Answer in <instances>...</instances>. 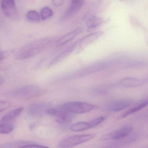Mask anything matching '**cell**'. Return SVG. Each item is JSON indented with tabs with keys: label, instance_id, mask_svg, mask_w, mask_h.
<instances>
[{
	"label": "cell",
	"instance_id": "4fadbf2b",
	"mask_svg": "<svg viewBox=\"0 0 148 148\" xmlns=\"http://www.w3.org/2000/svg\"><path fill=\"white\" fill-rule=\"evenodd\" d=\"M84 1V0H72L69 7L63 14L62 19H68L77 13L82 8Z\"/></svg>",
	"mask_w": 148,
	"mask_h": 148
},
{
	"label": "cell",
	"instance_id": "d6986e66",
	"mask_svg": "<svg viewBox=\"0 0 148 148\" xmlns=\"http://www.w3.org/2000/svg\"><path fill=\"white\" fill-rule=\"evenodd\" d=\"M147 106H148V100H146V101L142 102L140 104L136 105L135 107H134L130 109L127 111H126L123 115L122 117L123 118H125V117H127V116H129L130 115L132 114H134V113H136L138 111H140L141 110L143 109Z\"/></svg>",
	"mask_w": 148,
	"mask_h": 148
},
{
	"label": "cell",
	"instance_id": "5b68a950",
	"mask_svg": "<svg viewBox=\"0 0 148 148\" xmlns=\"http://www.w3.org/2000/svg\"><path fill=\"white\" fill-rule=\"evenodd\" d=\"M62 107L69 113L73 114H83L90 112L95 108V105L80 101L69 102Z\"/></svg>",
	"mask_w": 148,
	"mask_h": 148
},
{
	"label": "cell",
	"instance_id": "ac0fdd59",
	"mask_svg": "<svg viewBox=\"0 0 148 148\" xmlns=\"http://www.w3.org/2000/svg\"><path fill=\"white\" fill-rule=\"evenodd\" d=\"M102 23L101 18L95 16H91L87 20V28L90 29H95L101 25Z\"/></svg>",
	"mask_w": 148,
	"mask_h": 148
},
{
	"label": "cell",
	"instance_id": "277c9868",
	"mask_svg": "<svg viewBox=\"0 0 148 148\" xmlns=\"http://www.w3.org/2000/svg\"><path fill=\"white\" fill-rule=\"evenodd\" d=\"M94 134L78 135L73 136L62 140L59 143L60 147L67 148L73 147L77 145L85 143L95 137Z\"/></svg>",
	"mask_w": 148,
	"mask_h": 148
},
{
	"label": "cell",
	"instance_id": "30bf717a",
	"mask_svg": "<svg viewBox=\"0 0 148 148\" xmlns=\"http://www.w3.org/2000/svg\"><path fill=\"white\" fill-rule=\"evenodd\" d=\"M130 100H119L112 101L107 103L104 107L103 110L107 112H117L126 109L132 104Z\"/></svg>",
	"mask_w": 148,
	"mask_h": 148
},
{
	"label": "cell",
	"instance_id": "44dd1931",
	"mask_svg": "<svg viewBox=\"0 0 148 148\" xmlns=\"http://www.w3.org/2000/svg\"><path fill=\"white\" fill-rule=\"evenodd\" d=\"M27 19L32 22H38L40 20V14L36 10H30L29 11L26 15Z\"/></svg>",
	"mask_w": 148,
	"mask_h": 148
},
{
	"label": "cell",
	"instance_id": "484cf974",
	"mask_svg": "<svg viewBox=\"0 0 148 148\" xmlns=\"http://www.w3.org/2000/svg\"><path fill=\"white\" fill-rule=\"evenodd\" d=\"M5 57V55L3 52H0V61L3 60Z\"/></svg>",
	"mask_w": 148,
	"mask_h": 148
},
{
	"label": "cell",
	"instance_id": "ffe728a7",
	"mask_svg": "<svg viewBox=\"0 0 148 148\" xmlns=\"http://www.w3.org/2000/svg\"><path fill=\"white\" fill-rule=\"evenodd\" d=\"M14 129L13 124L8 122L0 123V134H7L12 132Z\"/></svg>",
	"mask_w": 148,
	"mask_h": 148
},
{
	"label": "cell",
	"instance_id": "9a60e30c",
	"mask_svg": "<svg viewBox=\"0 0 148 148\" xmlns=\"http://www.w3.org/2000/svg\"><path fill=\"white\" fill-rule=\"evenodd\" d=\"M121 85L127 88H136L144 84L143 80L136 77H126L120 81Z\"/></svg>",
	"mask_w": 148,
	"mask_h": 148
},
{
	"label": "cell",
	"instance_id": "7c38bea8",
	"mask_svg": "<svg viewBox=\"0 0 148 148\" xmlns=\"http://www.w3.org/2000/svg\"><path fill=\"white\" fill-rule=\"evenodd\" d=\"M51 104L47 103H36L29 106L27 109V113L32 116H37L41 115L47 112L50 108Z\"/></svg>",
	"mask_w": 148,
	"mask_h": 148
},
{
	"label": "cell",
	"instance_id": "603a6c76",
	"mask_svg": "<svg viewBox=\"0 0 148 148\" xmlns=\"http://www.w3.org/2000/svg\"><path fill=\"white\" fill-rule=\"evenodd\" d=\"M11 106V103L7 101H0V112L8 109Z\"/></svg>",
	"mask_w": 148,
	"mask_h": 148
},
{
	"label": "cell",
	"instance_id": "3957f363",
	"mask_svg": "<svg viewBox=\"0 0 148 148\" xmlns=\"http://www.w3.org/2000/svg\"><path fill=\"white\" fill-rule=\"evenodd\" d=\"M109 65L107 62H100L72 72L65 76L66 79H74L84 77L101 71Z\"/></svg>",
	"mask_w": 148,
	"mask_h": 148
},
{
	"label": "cell",
	"instance_id": "5bb4252c",
	"mask_svg": "<svg viewBox=\"0 0 148 148\" xmlns=\"http://www.w3.org/2000/svg\"><path fill=\"white\" fill-rule=\"evenodd\" d=\"M82 30L81 28H77L73 30V31L67 33L66 34L64 35L58 39L56 42V46L60 47L67 43L74 38H75L78 35L82 33Z\"/></svg>",
	"mask_w": 148,
	"mask_h": 148
},
{
	"label": "cell",
	"instance_id": "2e32d148",
	"mask_svg": "<svg viewBox=\"0 0 148 148\" xmlns=\"http://www.w3.org/2000/svg\"><path fill=\"white\" fill-rule=\"evenodd\" d=\"M23 110V107H19L11 110L3 116L1 122L9 123L16 119L22 113Z\"/></svg>",
	"mask_w": 148,
	"mask_h": 148
},
{
	"label": "cell",
	"instance_id": "4316f807",
	"mask_svg": "<svg viewBox=\"0 0 148 148\" xmlns=\"http://www.w3.org/2000/svg\"><path fill=\"white\" fill-rule=\"evenodd\" d=\"M143 82H144V83H148V76L147 78H146V79H144V80H143Z\"/></svg>",
	"mask_w": 148,
	"mask_h": 148
},
{
	"label": "cell",
	"instance_id": "9c48e42d",
	"mask_svg": "<svg viewBox=\"0 0 148 148\" xmlns=\"http://www.w3.org/2000/svg\"><path fill=\"white\" fill-rule=\"evenodd\" d=\"M103 34V31H97L85 36L75 43V50H77L78 52L82 51L87 46L98 40L102 36Z\"/></svg>",
	"mask_w": 148,
	"mask_h": 148
},
{
	"label": "cell",
	"instance_id": "6da1fadb",
	"mask_svg": "<svg viewBox=\"0 0 148 148\" xmlns=\"http://www.w3.org/2000/svg\"><path fill=\"white\" fill-rule=\"evenodd\" d=\"M53 41L51 37L42 38L32 42L23 47L15 54L16 59L25 60L33 58L44 51Z\"/></svg>",
	"mask_w": 148,
	"mask_h": 148
},
{
	"label": "cell",
	"instance_id": "8fae6325",
	"mask_svg": "<svg viewBox=\"0 0 148 148\" xmlns=\"http://www.w3.org/2000/svg\"><path fill=\"white\" fill-rule=\"evenodd\" d=\"M133 130V128L130 126L123 127L104 136L102 137V139L120 140L128 136Z\"/></svg>",
	"mask_w": 148,
	"mask_h": 148
},
{
	"label": "cell",
	"instance_id": "52a82bcc",
	"mask_svg": "<svg viewBox=\"0 0 148 148\" xmlns=\"http://www.w3.org/2000/svg\"><path fill=\"white\" fill-rule=\"evenodd\" d=\"M46 114L53 116L56 120L60 124H64L69 121L73 115L62 106L58 108H50L47 110Z\"/></svg>",
	"mask_w": 148,
	"mask_h": 148
},
{
	"label": "cell",
	"instance_id": "8992f818",
	"mask_svg": "<svg viewBox=\"0 0 148 148\" xmlns=\"http://www.w3.org/2000/svg\"><path fill=\"white\" fill-rule=\"evenodd\" d=\"M106 120V117L100 116L89 121L80 122L73 124L70 127V129L74 132H82L96 127L102 123Z\"/></svg>",
	"mask_w": 148,
	"mask_h": 148
},
{
	"label": "cell",
	"instance_id": "7a4b0ae2",
	"mask_svg": "<svg viewBox=\"0 0 148 148\" xmlns=\"http://www.w3.org/2000/svg\"><path fill=\"white\" fill-rule=\"evenodd\" d=\"M43 89L37 85H30L22 86L13 89L8 95L11 97L21 99H29L42 95Z\"/></svg>",
	"mask_w": 148,
	"mask_h": 148
},
{
	"label": "cell",
	"instance_id": "cb8c5ba5",
	"mask_svg": "<svg viewBox=\"0 0 148 148\" xmlns=\"http://www.w3.org/2000/svg\"><path fill=\"white\" fill-rule=\"evenodd\" d=\"M64 0H52V3L55 7H59L64 3Z\"/></svg>",
	"mask_w": 148,
	"mask_h": 148
},
{
	"label": "cell",
	"instance_id": "e0dca14e",
	"mask_svg": "<svg viewBox=\"0 0 148 148\" xmlns=\"http://www.w3.org/2000/svg\"><path fill=\"white\" fill-rule=\"evenodd\" d=\"M75 43L72 46H70L68 48L66 49V50L62 52L60 54L58 55L56 57H55L54 59L52 61L50 65L51 66H53L57 63L60 62L62 61L66 58L69 55L72 54V52L75 50Z\"/></svg>",
	"mask_w": 148,
	"mask_h": 148
},
{
	"label": "cell",
	"instance_id": "d4e9b609",
	"mask_svg": "<svg viewBox=\"0 0 148 148\" xmlns=\"http://www.w3.org/2000/svg\"><path fill=\"white\" fill-rule=\"evenodd\" d=\"M5 81V78L3 76H0V86L3 84Z\"/></svg>",
	"mask_w": 148,
	"mask_h": 148
},
{
	"label": "cell",
	"instance_id": "ba28073f",
	"mask_svg": "<svg viewBox=\"0 0 148 148\" xmlns=\"http://www.w3.org/2000/svg\"><path fill=\"white\" fill-rule=\"evenodd\" d=\"M1 7L3 14L8 18L13 21L19 20L20 17L15 0H2Z\"/></svg>",
	"mask_w": 148,
	"mask_h": 148
},
{
	"label": "cell",
	"instance_id": "7402d4cb",
	"mask_svg": "<svg viewBox=\"0 0 148 148\" xmlns=\"http://www.w3.org/2000/svg\"><path fill=\"white\" fill-rule=\"evenodd\" d=\"M53 10L49 7H43L41 10L40 15L41 18L42 20H45L48 19L53 16Z\"/></svg>",
	"mask_w": 148,
	"mask_h": 148
}]
</instances>
